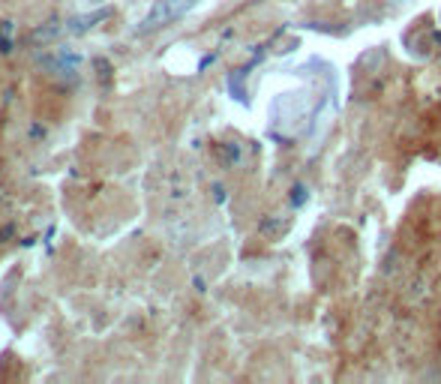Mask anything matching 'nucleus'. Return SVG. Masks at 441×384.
<instances>
[{
    "label": "nucleus",
    "mask_w": 441,
    "mask_h": 384,
    "mask_svg": "<svg viewBox=\"0 0 441 384\" xmlns=\"http://www.w3.org/2000/svg\"><path fill=\"white\" fill-rule=\"evenodd\" d=\"M198 0H156V6L144 15V21L139 25V33H151V30H160L165 25H172L180 15H186Z\"/></svg>",
    "instance_id": "1"
},
{
    "label": "nucleus",
    "mask_w": 441,
    "mask_h": 384,
    "mask_svg": "<svg viewBox=\"0 0 441 384\" xmlns=\"http://www.w3.org/2000/svg\"><path fill=\"white\" fill-rule=\"evenodd\" d=\"M111 15V9H96V13H90V15H78V18H70L63 25L66 33H87L90 27H96L99 21H106Z\"/></svg>",
    "instance_id": "2"
},
{
    "label": "nucleus",
    "mask_w": 441,
    "mask_h": 384,
    "mask_svg": "<svg viewBox=\"0 0 441 384\" xmlns=\"http://www.w3.org/2000/svg\"><path fill=\"white\" fill-rule=\"evenodd\" d=\"M78 63H82V58H78V54H66V51H60L58 54V58H49V60H45V66H49V70L51 72H75L78 70Z\"/></svg>",
    "instance_id": "3"
}]
</instances>
